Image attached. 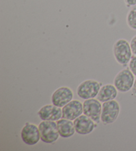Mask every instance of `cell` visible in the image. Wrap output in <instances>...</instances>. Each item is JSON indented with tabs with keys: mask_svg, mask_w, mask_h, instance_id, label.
<instances>
[{
	"mask_svg": "<svg viewBox=\"0 0 136 151\" xmlns=\"http://www.w3.org/2000/svg\"><path fill=\"white\" fill-rule=\"evenodd\" d=\"M132 94L136 97V79H135L134 83H133V87L132 88Z\"/></svg>",
	"mask_w": 136,
	"mask_h": 151,
	"instance_id": "obj_18",
	"label": "cell"
},
{
	"mask_svg": "<svg viewBox=\"0 0 136 151\" xmlns=\"http://www.w3.org/2000/svg\"><path fill=\"white\" fill-rule=\"evenodd\" d=\"M117 89L114 85L107 84L101 87L97 95V99L101 103L114 100L117 96Z\"/></svg>",
	"mask_w": 136,
	"mask_h": 151,
	"instance_id": "obj_13",
	"label": "cell"
},
{
	"mask_svg": "<svg viewBox=\"0 0 136 151\" xmlns=\"http://www.w3.org/2000/svg\"><path fill=\"white\" fill-rule=\"evenodd\" d=\"M37 114L42 121H57L62 119V109L52 105H46L39 109Z\"/></svg>",
	"mask_w": 136,
	"mask_h": 151,
	"instance_id": "obj_10",
	"label": "cell"
},
{
	"mask_svg": "<svg viewBox=\"0 0 136 151\" xmlns=\"http://www.w3.org/2000/svg\"><path fill=\"white\" fill-rule=\"evenodd\" d=\"M113 52L115 59L119 64L125 66L130 63L132 57L130 43L124 39H120L114 43Z\"/></svg>",
	"mask_w": 136,
	"mask_h": 151,
	"instance_id": "obj_2",
	"label": "cell"
},
{
	"mask_svg": "<svg viewBox=\"0 0 136 151\" xmlns=\"http://www.w3.org/2000/svg\"><path fill=\"white\" fill-rule=\"evenodd\" d=\"M41 140L46 144H53L60 137L56 122L43 121L39 124Z\"/></svg>",
	"mask_w": 136,
	"mask_h": 151,
	"instance_id": "obj_1",
	"label": "cell"
},
{
	"mask_svg": "<svg viewBox=\"0 0 136 151\" xmlns=\"http://www.w3.org/2000/svg\"><path fill=\"white\" fill-rule=\"evenodd\" d=\"M120 112L119 103L115 100L104 102L102 104L101 122L104 125L114 123L118 118Z\"/></svg>",
	"mask_w": 136,
	"mask_h": 151,
	"instance_id": "obj_4",
	"label": "cell"
},
{
	"mask_svg": "<svg viewBox=\"0 0 136 151\" xmlns=\"http://www.w3.org/2000/svg\"><path fill=\"white\" fill-rule=\"evenodd\" d=\"M21 138L23 142L27 145L37 144L41 140L39 127L32 123H25L21 131Z\"/></svg>",
	"mask_w": 136,
	"mask_h": 151,
	"instance_id": "obj_7",
	"label": "cell"
},
{
	"mask_svg": "<svg viewBox=\"0 0 136 151\" xmlns=\"http://www.w3.org/2000/svg\"><path fill=\"white\" fill-rule=\"evenodd\" d=\"M76 132L81 135H86L92 132L96 127V123L90 117L81 114L74 121Z\"/></svg>",
	"mask_w": 136,
	"mask_h": 151,
	"instance_id": "obj_9",
	"label": "cell"
},
{
	"mask_svg": "<svg viewBox=\"0 0 136 151\" xmlns=\"http://www.w3.org/2000/svg\"><path fill=\"white\" fill-rule=\"evenodd\" d=\"M124 1L127 7L136 6V0H124Z\"/></svg>",
	"mask_w": 136,
	"mask_h": 151,
	"instance_id": "obj_17",
	"label": "cell"
},
{
	"mask_svg": "<svg viewBox=\"0 0 136 151\" xmlns=\"http://www.w3.org/2000/svg\"><path fill=\"white\" fill-rule=\"evenodd\" d=\"M127 23L131 29L136 30V7H133L128 12Z\"/></svg>",
	"mask_w": 136,
	"mask_h": 151,
	"instance_id": "obj_14",
	"label": "cell"
},
{
	"mask_svg": "<svg viewBox=\"0 0 136 151\" xmlns=\"http://www.w3.org/2000/svg\"><path fill=\"white\" fill-rule=\"evenodd\" d=\"M102 109L101 102L94 98L86 99L83 103V113L92 119L96 124H99L101 121Z\"/></svg>",
	"mask_w": 136,
	"mask_h": 151,
	"instance_id": "obj_6",
	"label": "cell"
},
{
	"mask_svg": "<svg viewBox=\"0 0 136 151\" xmlns=\"http://www.w3.org/2000/svg\"><path fill=\"white\" fill-rule=\"evenodd\" d=\"M60 137L64 139L72 137L76 132L74 122L62 118L57 122Z\"/></svg>",
	"mask_w": 136,
	"mask_h": 151,
	"instance_id": "obj_12",
	"label": "cell"
},
{
	"mask_svg": "<svg viewBox=\"0 0 136 151\" xmlns=\"http://www.w3.org/2000/svg\"><path fill=\"white\" fill-rule=\"evenodd\" d=\"M129 68L134 76H136V55L132 57L129 63Z\"/></svg>",
	"mask_w": 136,
	"mask_h": 151,
	"instance_id": "obj_15",
	"label": "cell"
},
{
	"mask_svg": "<svg viewBox=\"0 0 136 151\" xmlns=\"http://www.w3.org/2000/svg\"><path fill=\"white\" fill-rule=\"evenodd\" d=\"M101 87L102 83L97 81L86 80L81 83L77 87V95L84 100L94 99L97 97Z\"/></svg>",
	"mask_w": 136,
	"mask_h": 151,
	"instance_id": "obj_3",
	"label": "cell"
},
{
	"mask_svg": "<svg viewBox=\"0 0 136 151\" xmlns=\"http://www.w3.org/2000/svg\"><path fill=\"white\" fill-rule=\"evenodd\" d=\"M130 46L133 55H136V35L133 37L130 41Z\"/></svg>",
	"mask_w": 136,
	"mask_h": 151,
	"instance_id": "obj_16",
	"label": "cell"
},
{
	"mask_svg": "<svg viewBox=\"0 0 136 151\" xmlns=\"http://www.w3.org/2000/svg\"><path fill=\"white\" fill-rule=\"evenodd\" d=\"M62 118L74 121L83 113V103L78 100H72L62 108Z\"/></svg>",
	"mask_w": 136,
	"mask_h": 151,
	"instance_id": "obj_11",
	"label": "cell"
},
{
	"mask_svg": "<svg viewBox=\"0 0 136 151\" xmlns=\"http://www.w3.org/2000/svg\"><path fill=\"white\" fill-rule=\"evenodd\" d=\"M134 81V75L130 69L127 68L120 71L116 75L114 84L119 92L127 93L132 90Z\"/></svg>",
	"mask_w": 136,
	"mask_h": 151,
	"instance_id": "obj_5",
	"label": "cell"
},
{
	"mask_svg": "<svg viewBox=\"0 0 136 151\" xmlns=\"http://www.w3.org/2000/svg\"><path fill=\"white\" fill-rule=\"evenodd\" d=\"M72 91L68 87H61L56 89L51 96V102L54 105L62 108L73 99Z\"/></svg>",
	"mask_w": 136,
	"mask_h": 151,
	"instance_id": "obj_8",
	"label": "cell"
}]
</instances>
